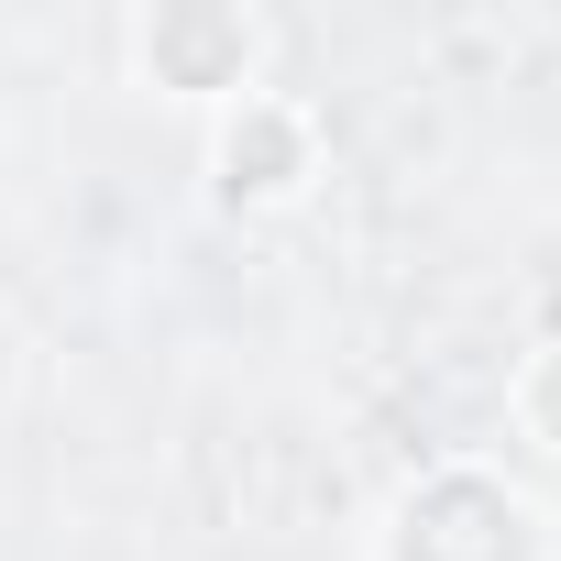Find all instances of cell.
Wrapping results in <instances>:
<instances>
[{
	"label": "cell",
	"mask_w": 561,
	"mask_h": 561,
	"mask_svg": "<svg viewBox=\"0 0 561 561\" xmlns=\"http://www.w3.org/2000/svg\"><path fill=\"white\" fill-rule=\"evenodd\" d=\"M331 176V133L298 89H242L231 111H209V198L220 209H298Z\"/></svg>",
	"instance_id": "obj_1"
},
{
	"label": "cell",
	"mask_w": 561,
	"mask_h": 561,
	"mask_svg": "<svg viewBox=\"0 0 561 561\" xmlns=\"http://www.w3.org/2000/svg\"><path fill=\"white\" fill-rule=\"evenodd\" d=\"M133 78L154 100L231 111L242 89H264V23L231 12V0H165V12L133 23Z\"/></svg>",
	"instance_id": "obj_2"
},
{
	"label": "cell",
	"mask_w": 561,
	"mask_h": 561,
	"mask_svg": "<svg viewBox=\"0 0 561 561\" xmlns=\"http://www.w3.org/2000/svg\"><path fill=\"white\" fill-rule=\"evenodd\" d=\"M506 419H517L539 451H561V342H539V353L506 375Z\"/></svg>",
	"instance_id": "obj_3"
}]
</instances>
